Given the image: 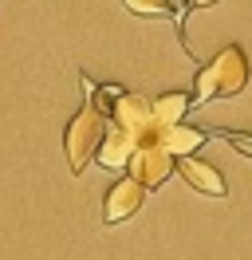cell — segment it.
Masks as SVG:
<instances>
[{
  "label": "cell",
  "instance_id": "obj_10",
  "mask_svg": "<svg viewBox=\"0 0 252 260\" xmlns=\"http://www.w3.org/2000/svg\"><path fill=\"white\" fill-rule=\"evenodd\" d=\"M122 8L134 12V16H146V20H177L173 0H122Z\"/></svg>",
  "mask_w": 252,
  "mask_h": 260
},
{
  "label": "cell",
  "instance_id": "obj_5",
  "mask_svg": "<svg viewBox=\"0 0 252 260\" xmlns=\"http://www.w3.org/2000/svg\"><path fill=\"white\" fill-rule=\"evenodd\" d=\"M142 201H146V189H142L130 174H126V178H118V181L107 189V201H103V221H107V225H122V221H130V217L142 209Z\"/></svg>",
  "mask_w": 252,
  "mask_h": 260
},
{
  "label": "cell",
  "instance_id": "obj_7",
  "mask_svg": "<svg viewBox=\"0 0 252 260\" xmlns=\"http://www.w3.org/2000/svg\"><path fill=\"white\" fill-rule=\"evenodd\" d=\"M134 150H138V142H134L126 130H118L114 122H107V134H103V142L94 150V162L103 166V170H126Z\"/></svg>",
  "mask_w": 252,
  "mask_h": 260
},
{
  "label": "cell",
  "instance_id": "obj_9",
  "mask_svg": "<svg viewBox=\"0 0 252 260\" xmlns=\"http://www.w3.org/2000/svg\"><path fill=\"white\" fill-rule=\"evenodd\" d=\"M189 107H193V99H189L185 91H166V95L150 99V114H154L158 126H177V122L185 118Z\"/></svg>",
  "mask_w": 252,
  "mask_h": 260
},
{
  "label": "cell",
  "instance_id": "obj_3",
  "mask_svg": "<svg viewBox=\"0 0 252 260\" xmlns=\"http://www.w3.org/2000/svg\"><path fill=\"white\" fill-rule=\"evenodd\" d=\"M107 122H114L118 130H126L138 146H146V142L154 138V130H158L154 114H150V99L134 95V91H122V95L114 99V111H110Z\"/></svg>",
  "mask_w": 252,
  "mask_h": 260
},
{
  "label": "cell",
  "instance_id": "obj_11",
  "mask_svg": "<svg viewBox=\"0 0 252 260\" xmlns=\"http://www.w3.org/2000/svg\"><path fill=\"white\" fill-rule=\"evenodd\" d=\"M217 0H185V8H213Z\"/></svg>",
  "mask_w": 252,
  "mask_h": 260
},
{
  "label": "cell",
  "instance_id": "obj_6",
  "mask_svg": "<svg viewBox=\"0 0 252 260\" xmlns=\"http://www.w3.org/2000/svg\"><path fill=\"white\" fill-rule=\"evenodd\" d=\"M205 138H209L205 130L177 122V126H158V130H154V138H150L146 146H162V150L173 158V162H177V158H193V154H197V146H201Z\"/></svg>",
  "mask_w": 252,
  "mask_h": 260
},
{
  "label": "cell",
  "instance_id": "obj_12",
  "mask_svg": "<svg viewBox=\"0 0 252 260\" xmlns=\"http://www.w3.org/2000/svg\"><path fill=\"white\" fill-rule=\"evenodd\" d=\"M248 158H252V154H248Z\"/></svg>",
  "mask_w": 252,
  "mask_h": 260
},
{
  "label": "cell",
  "instance_id": "obj_2",
  "mask_svg": "<svg viewBox=\"0 0 252 260\" xmlns=\"http://www.w3.org/2000/svg\"><path fill=\"white\" fill-rule=\"evenodd\" d=\"M103 134H107V118L94 111L91 103L79 107V114L67 122V130H63V154H67L71 174H83V170H87V162L94 158V150L103 142Z\"/></svg>",
  "mask_w": 252,
  "mask_h": 260
},
{
  "label": "cell",
  "instance_id": "obj_4",
  "mask_svg": "<svg viewBox=\"0 0 252 260\" xmlns=\"http://www.w3.org/2000/svg\"><path fill=\"white\" fill-rule=\"evenodd\" d=\"M126 174H130V178H134L142 189L150 193V189H158V185H166V181H170V174H173V158H170L162 146H138L134 154H130Z\"/></svg>",
  "mask_w": 252,
  "mask_h": 260
},
{
  "label": "cell",
  "instance_id": "obj_1",
  "mask_svg": "<svg viewBox=\"0 0 252 260\" xmlns=\"http://www.w3.org/2000/svg\"><path fill=\"white\" fill-rule=\"evenodd\" d=\"M248 87V55L240 44H225V48L197 71L193 79V103H213V99H233Z\"/></svg>",
  "mask_w": 252,
  "mask_h": 260
},
{
  "label": "cell",
  "instance_id": "obj_8",
  "mask_svg": "<svg viewBox=\"0 0 252 260\" xmlns=\"http://www.w3.org/2000/svg\"><path fill=\"white\" fill-rule=\"evenodd\" d=\"M173 170H177V174H181V178H185L197 193H205V197H225V193H229L225 178H220L209 162H201L197 154H193V158H177V162H173Z\"/></svg>",
  "mask_w": 252,
  "mask_h": 260
}]
</instances>
